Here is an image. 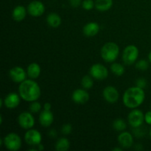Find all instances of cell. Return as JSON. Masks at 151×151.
<instances>
[{
	"instance_id": "cell-11",
	"label": "cell",
	"mask_w": 151,
	"mask_h": 151,
	"mask_svg": "<svg viewBox=\"0 0 151 151\" xmlns=\"http://www.w3.org/2000/svg\"><path fill=\"white\" fill-rule=\"evenodd\" d=\"M27 13L32 17H40L45 12V6L40 1H32L28 4Z\"/></svg>"
},
{
	"instance_id": "cell-10",
	"label": "cell",
	"mask_w": 151,
	"mask_h": 151,
	"mask_svg": "<svg viewBox=\"0 0 151 151\" xmlns=\"http://www.w3.org/2000/svg\"><path fill=\"white\" fill-rule=\"evenodd\" d=\"M9 77L16 83H21L26 80L27 74L21 66H14L9 71Z\"/></svg>"
},
{
	"instance_id": "cell-29",
	"label": "cell",
	"mask_w": 151,
	"mask_h": 151,
	"mask_svg": "<svg viewBox=\"0 0 151 151\" xmlns=\"http://www.w3.org/2000/svg\"><path fill=\"white\" fill-rule=\"evenodd\" d=\"M72 131V126L70 124H64L61 128V133L63 135H69Z\"/></svg>"
},
{
	"instance_id": "cell-28",
	"label": "cell",
	"mask_w": 151,
	"mask_h": 151,
	"mask_svg": "<svg viewBox=\"0 0 151 151\" xmlns=\"http://www.w3.org/2000/svg\"><path fill=\"white\" fill-rule=\"evenodd\" d=\"M81 5L84 10H91L95 7V2L93 0H83Z\"/></svg>"
},
{
	"instance_id": "cell-15",
	"label": "cell",
	"mask_w": 151,
	"mask_h": 151,
	"mask_svg": "<svg viewBox=\"0 0 151 151\" xmlns=\"http://www.w3.org/2000/svg\"><path fill=\"white\" fill-rule=\"evenodd\" d=\"M118 142L122 148L128 149L134 145V137L132 134L128 131H122L117 137Z\"/></svg>"
},
{
	"instance_id": "cell-26",
	"label": "cell",
	"mask_w": 151,
	"mask_h": 151,
	"mask_svg": "<svg viewBox=\"0 0 151 151\" xmlns=\"http://www.w3.org/2000/svg\"><path fill=\"white\" fill-rule=\"evenodd\" d=\"M41 104L38 102L36 101H33V102H31L30 105L29 106V111L32 114H36L38 113V112L41 111Z\"/></svg>"
},
{
	"instance_id": "cell-23",
	"label": "cell",
	"mask_w": 151,
	"mask_h": 151,
	"mask_svg": "<svg viewBox=\"0 0 151 151\" xmlns=\"http://www.w3.org/2000/svg\"><path fill=\"white\" fill-rule=\"evenodd\" d=\"M111 71L116 76L120 77L125 73V68L121 63L113 62V63L111 65Z\"/></svg>"
},
{
	"instance_id": "cell-16",
	"label": "cell",
	"mask_w": 151,
	"mask_h": 151,
	"mask_svg": "<svg viewBox=\"0 0 151 151\" xmlns=\"http://www.w3.org/2000/svg\"><path fill=\"white\" fill-rule=\"evenodd\" d=\"M38 120L41 126L44 128H48L53 123V121H54V116H53L52 112L51 111L43 110L40 113Z\"/></svg>"
},
{
	"instance_id": "cell-12",
	"label": "cell",
	"mask_w": 151,
	"mask_h": 151,
	"mask_svg": "<svg viewBox=\"0 0 151 151\" xmlns=\"http://www.w3.org/2000/svg\"><path fill=\"white\" fill-rule=\"evenodd\" d=\"M103 97L104 100L109 103H115L119 100V94L118 90L112 86H108L103 89Z\"/></svg>"
},
{
	"instance_id": "cell-9",
	"label": "cell",
	"mask_w": 151,
	"mask_h": 151,
	"mask_svg": "<svg viewBox=\"0 0 151 151\" xmlns=\"http://www.w3.org/2000/svg\"><path fill=\"white\" fill-rule=\"evenodd\" d=\"M17 120L21 128L24 130L30 129L35 125V118L32 116V113L29 111L21 113L18 116Z\"/></svg>"
},
{
	"instance_id": "cell-39",
	"label": "cell",
	"mask_w": 151,
	"mask_h": 151,
	"mask_svg": "<svg viewBox=\"0 0 151 151\" xmlns=\"http://www.w3.org/2000/svg\"><path fill=\"white\" fill-rule=\"evenodd\" d=\"M150 139H151V129H150Z\"/></svg>"
},
{
	"instance_id": "cell-32",
	"label": "cell",
	"mask_w": 151,
	"mask_h": 151,
	"mask_svg": "<svg viewBox=\"0 0 151 151\" xmlns=\"http://www.w3.org/2000/svg\"><path fill=\"white\" fill-rule=\"evenodd\" d=\"M145 122L147 125H151V111H147V113L145 114Z\"/></svg>"
},
{
	"instance_id": "cell-30",
	"label": "cell",
	"mask_w": 151,
	"mask_h": 151,
	"mask_svg": "<svg viewBox=\"0 0 151 151\" xmlns=\"http://www.w3.org/2000/svg\"><path fill=\"white\" fill-rule=\"evenodd\" d=\"M136 86L139 87V88L144 89L147 86V81L144 78H139L136 81Z\"/></svg>"
},
{
	"instance_id": "cell-5",
	"label": "cell",
	"mask_w": 151,
	"mask_h": 151,
	"mask_svg": "<svg viewBox=\"0 0 151 151\" xmlns=\"http://www.w3.org/2000/svg\"><path fill=\"white\" fill-rule=\"evenodd\" d=\"M139 54V49L135 45H128L123 50L122 60L126 65H132L137 61Z\"/></svg>"
},
{
	"instance_id": "cell-21",
	"label": "cell",
	"mask_w": 151,
	"mask_h": 151,
	"mask_svg": "<svg viewBox=\"0 0 151 151\" xmlns=\"http://www.w3.org/2000/svg\"><path fill=\"white\" fill-rule=\"evenodd\" d=\"M113 6V0H96L95 8L98 11L106 12L110 10Z\"/></svg>"
},
{
	"instance_id": "cell-1",
	"label": "cell",
	"mask_w": 151,
	"mask_h": 151,
	"mask_svg": "<svg viewBox=\"0 0 151 151\" xmlns=\"http://www.w3.org/2000/svg\"><path fill=\"white\" fill-rule=\"evenodd\" d=\"M19 94L21 98L26 102L36 101L41 97V88L38 83L32 79H26L19 83Z\"/></svg>"
},
{
	"instance_id": "cell-24",
	"label": "cell",
	"mask_w": 151,
	"mask_h": 151,
	"mask_svg": "<svg viewBox=\"0 0 151 151\" xmlns=\"http://www.w3.org/2000/svg\"><path fill=\"white\" fill-rule=\"evenodd\" d=\"M94 78L91 75H85L81 79V84L82 87L85 89H90L94 86Z\"/></svg>"
},
{
	"instance_id": "cell-17",
	"label": "cell",
	"mask_w": 151,
	"mask_h": 151,
	"mask_svg": "<svg viewBox=\"0 0 151 151\" xmlns=\"http://www.w3.org/2000/svg\"><path fill=\"white\" fill-rule=\"evenodd\" d=\"M100 25L96 22H88L83 28V32L87 37H93L100 31Z\"/></svg>"
},
{
	"instance_id": "cell-31",
	"label": "cell",
	"mask_w": 151,
	"mask_h": 151,
	"mask_svg": "<svg viewBox=\"0 0 151 151\" xmlns=\"http://www.w3.org/2000/svg\"><path fill=\"white\" fill-rule=\"evenodd\" d=\"M82 0H69V4L73 7H78L82 4Z\"/></svg>"
},
{
	"instance_id": "cell-19",
	"label": "cell",
	"mask_w": 151,
	"mask_h": 151,
	"mask_svg": "<svg viewBox=\"0 0 151 151\" xmlns=\"http://www.w3.org/2000/svg\"><path fill=\"white\" fill-rule=\"evenodd\" d=\"M27 13V9L22 5H18L14 7L12 12V17L16 22H20L25 19Z\"/></svg>"
},
{
	"instance_id": "cell-6",
	"label": "cell",
	"mask_w": 151,
	"mask_h": 151,
	"mask_svg": "<svg viewBox=\"0 0 151 151\" xmlns=\"http://www.w3.org/2000/svg\"><path fill=\"white\" fill-rule=\"evenodd\" d=\"M89 74L94 79L103 81L109 76V70L104 65L101 63H95L90 68Z\"/></svg>"
},
{
	"instance_id": "cell-33",
	"label": "cell",
	"mask_w": 151,
	"mask_h": 151,
	"mask_svg": "<svg viewBox=\"0 0 151 151\" xmlns=\"http://www.w3.org/2000/svg\"><path fill=\"white\" fill-rule=\"evenodd\" d=\"M49 136L50 137H52V138H55L57 137V131L55 129L50 130V132H49Z\"/></svg>"
},
{
	"instance_id": "cell-18",
	"label": "cell",
	"mask_w": 151,
	"mask_h": 151,
	"mask_svg": "<svg viewBox=\"0 0 151 151\" xmlns=\"http://www.w3.org/2000/svg\"><path fill=\"white\" fill-rule=\"evenodd\" d=\"M41 72V66L37 63H31L28 65L27 68V77L30 79L35 80L40 76Z\"/></svg>"
},
{
	"instance_id": "cell-35",
	"label": "cell",
	"mask_w": 151,
	"mask_h": 151,
	"mask_svg": "<svg viewBox=\"0 0 151 151\" xmlns=\"http://www.w3.org/2000/svg\"><path fill=\"white\" fill-rule=\"evenodd\" d=\"M37 149H38V150H43L44 149V146L42 145L39 144L38 145V148H37Z\"/></svg>"
},
{
	"instance_id": "cell-37",
	"label": "cell",
	"mask_w": 151,
	"mask_h": 151,
	"mask_svg": "<svg viewBox=\"0 0 151 151\" xmlns=\"http://www.w3.org/2000/svg\"><path fill=\"white\" fill-rule=\"evenodd\" d=\"M114 151H122V148H119V147H115V148L113 149Z\"/></svg>"
},
{
	"instance_id": "cell-14",
	"label": "cell",
	"mask_w": 151,
	"mask_h": 151,
	"mask_svg": "<svg viewBox=\"0 0 151 151\" xmlns=\"http://www.w3.org/2000/svg\"><path fill=\"white\" fill-rule=\"evenodd\" d=\"M21 97L16 92H10L4 98V105L9 109H13L18 107L20 103Z\"/></svg>"
},
{
	"instance_id": "cell-25",
	"label": "cell",
	"mask_w": 151,
	"mask_h": 151,
	"mask_svg": "<svg viewBox=\"0 0 151 151\" xmlns=\"http://www.w3.org/2000/svg\"><path fill=\"white\" fill-rule=\"evenodd\" d=\"M113 128L116 131H124L127 128L126 122L122 119H116L113 122Z\"/></svg>"
},
{
	"instance_id": "cell-13",
	"label": "cell",
	"mask_w": 151,
	"mask_h": 151,
	"mask_svg": "<svg viewBox=\"0 0 151 151\" xmlns=\"http://www.w3.org/2000/svg\"><path fill=\"white\" fill-rule=\"evenodd\" d=\"M72 99L77 104H86L89 100V94L85 88H78L72 92Z\"/></svg>"
},
{
	"instance_id": "cell-36",
	"label": "cell",
	"mask_w": 151,
	"mask_h": 151,
	"mask_svg": "<svg viewBox=\"0 0 151 151\" xmlns=\"http://www.w3.org/2000/svg\"><path fill=\"white\" fill-rule=\"evenodd\" d=\"M3 105H4V99L1 98L0 100V107H2Z\"/></svg>"
},
{
	"instance_id": "cell-34",
	"label": "cell",
	"mask_w": 151,
	"mask_h": 151,
	"mask_svg": "<svg viewBox=\"0 0 151 151\" xmlns=\"http://www.w3.org/2000/svg\"><path fill=\"white\" fill-rule=\"evenodd\" d=\"M43 109L44 110H47V111H51L52 109V105L50 103H44V106H43Z\"/></svg>"
},
{
	"instance_id": "cell-27",
	"label": "cell",
	"mask_w": 151,
	"mask_h": 151,
	"mask_svg": "<svg viewBox=\"0 0 151 151\" xmlns=\"http://www.w3.org/2000/svg\"><path fill=\"white\" fill-rule=\"evenodd\" d=\"M149 67V63L146 60H140L139 61H137L136 63V68H137L138 70L140 71H145L148 69Z\"/></svg>"
},
{
	"instance_id": "cell-7",
	"label": "cell",
	"mask_w": 151,
	"mask_h": 151,
	"mask_svg": "<svg viewBox=\"0 0 151 151\" xmlns=\"http://www.w3.org/2000/svg\"><path fill=\"white\" fill-rule=\"evenodd\" d=\"M145 121V114L139 109H134L131 111L128 116V122L132 128L141 127Z\"/></svg>"
},
{
	"instance_id": "cell-20",
	"label": "cell",
	"mask_w": 151,
	"mask_h": 151,
	"mask_svg": "<svg viewBox=\"0 0 151 151\" xmlns=\"http://www.w3.org/2000/svg\"><path fill=\"white\" fill-rule=\"evenodd\" d=\"M47 22L51 27L57 28L61 24V18L58 13H50L47 16Z\"/></svg>"
},
{
	"instance_id": "cell-3",
	"label": "cell",
	"mask_w": 151,
	"mask_h": 151,
	"mask_svg": "<svg viewBox=\"0 0 151 151\" xmlns=\"http://www.w3.org/2000/svg\"><path fill=\"white\" fill-rule=\"evenodd\" d=\"M119 54V47L117 44L114 42L106 43L102 47L100 55L104 61L107 63H113Z\"/></svg>"
},
{
	"instance_id": "cell-8",
	"label": "cell",
	"mask_w": 151,
	"mask_h": 151,
	"mask_svg": "<svg viewBox=\"0 0 151 151\" xmlns=\"http://www.w3.org/2000/svg\"><path fill=\"white\" fill-rule=\"evenodd\" d=\"M25 142L31 147H35L41 144L42 140L41 134L38 130L30 128L27 130L24 135Z\"/></svg>"
},
{
	"instance_id": "cell-4",
	"label": "cell",
	"mask_w": 151,
	"mask_h": 151,
	"mask_svg": "<svg viewBox=\"0 0 151 151\" xmlns=\"http://www.w3.org/2000/svg\"><path fill=\"white\" fill-rule=\"evenodd\" d=\"M3 145L8 150L17 151L22 147V141L21 137L16 133L12 132L7 134L3 138Z\"/></svg>"
},
{
	"instance_id": "cell-22",
	"label": "cell",
	"mask_w": 151,
	"mask_h": 151,
	"mask_svg": "<svg viewBox=\"0 0 151 151\" xmlns=\"http://www.w3.org/2000/svg\"><path fill=\"white\" fill-rule=\"evenodd\" d=\"M55 148L57 151H67L70 148V142L67 138L62 137L56 142Z\"/></svg>"
},
{
	"instance_id": "cell-2",
	"label": "cell",
	"mask_w": 151,
	"mask_h": 151,
	"mask_svg": "<svg viewBox=\"0 0 151 151\" xmlns=\"http://www.w3.org/2000/svg\"><path fill=\"white\" fill-rule=\"evenodd\" d=\"M145 99L143 88L137 86L130 87L124 92L122 102L127 108L134 109L141 106Z\"/></svg>"
},
{
	"instance_id": "cell-38",
	"label": "cell",
	"mask_w": 151,
	"mask_h": 151,
	"mask_svg": "<svg viewBox=\"0 0 151 151\" xmlns=\"http://www.w3.org/2000/svg\"><path fill=\"white\" fill-rule=\"evenodd\" d=\"M148 60L149 61H150V63H151V51L149 52V55H148Z\"/></svg>"
}]
</instances>
